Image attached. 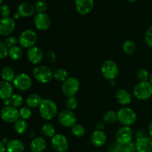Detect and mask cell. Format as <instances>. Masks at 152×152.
<instances>
[{"instance_id": "obj_38", "label": "cell", "mask_w": 152, "mask_h": 152, "mask_svg": "<svg viewBox=\"0 0 152 152\" xmlns=\"http://www.w3.org/2000/svg\"><path fill=\"white\" fill-rule=\"evenodd\" d=\"M18 42H19V39H17L16 37H13V36H8L6 37L5 40H4V44L8 48L16 46Z\"/></svg>"}, {"instance_id": "obj_16", "label": "cell", "mask_w": 152, "mask_h": 152, "mask_svg": "<svg viewBox=\"0 0 152 152\" xmlns=\"http://www.w3.org/2000/svg\"><path fill=\"white\" fill-rule=\"evenodd\" d=\"M135 145L137 152H152V138L150 137L137 138Z\"/></svg>"}, {"instance_id": "obj_6", "label": "cell", "mask_w": 152, "mask_h": 152, "mask_svg": "<svg viewBox=\"0 0 152 152\" xmlns=\"http://www.w3.org/2000/svg\"><path fill=\"white\" fill-rule=\"evenodd\" d=\"M80 88V83L76 77H68L62 85V91L64 95L68 96H74L78 93Z\"/></svg>"}, {"instance_id": "obj_50", "label": "cell", "mask_w": 152, "mask_h": 152, "mask_svg": "<svg viewBox=\"0 0 152 152\" xmlns=\"http://www.w3.org/2000/svg\"><path fill=\"white\" fill-rule=\"evenodd\" d=\"M19 17H20V15H19V13H15V14H14V19H19Z\"/></svg>"}, {"instance_id": "obj_53", "label": "cell", "mask_w": 152, "mask_h": 152, "mask_svg": "<svg viewBox=\"0 0 152 152\" xmlns=\"http://www.w3.org/2000/svg\"><path fill=\"white\" fill-rule=\"evenodd\" d=\"M3 2V0H0V4H1V3Z\"/></svg>"}, {"instance_id": "obj_18", "label": "cell", "mask_w": 152, "mask_h": 152, "mask_svg": "<svg viewBox=\"0 0 152 152\" xmlns=\"http://www.w3.org/2000/svg\"><path fill=\"white\" fill-rule=\"evenodd\" d=\"M106 134L103 131L95 130L91 136V142L92 145L97 148L103 146L106 142Z\"/></svg>"}, {"instance_id": "obj_44", "label": "cell", "mask_w": 152, "mask_h": 152, "mask_svg": "<svg viewBox=\"0 0 152 152\" xmlns=\"http://www.w3.org/2000/svg\"><path fill=\"white\" fill-rule=\"evenodd\" d=\"M96 130L99 131H102L104 129H105V123H102V122H98L97 123L95 126Z\"/></svg>"}, {"instance_id": "obj_9", "label": "cell", "mask_w": 152, "mask_h": 152, "mask_svg": "<svg viewBox=\"0 0 152 152\" xmlns=\"http://www.w3.org/2000/svg\"><path fill=\"white\" fill-rule=\"evenodd\" d=\"M32 83V79L28 74L25 73H21L16 75L13 81V86L17 90L21 91H26L31 88Z\"/></svg>"}, {"instance_id": "obj_39", "label": "cell", "mask_w": 152, "mask_h": 152, "mask_svg": "<svg viewBox=\"0 0 152 152\" xmlns=\"http://www.w3.org/2000/svg\"><path fill=\"white\" fill-rule=\"evenodd\" d=\"M145 41L147 45L152 48V25L148 27L145 31Z\"/></svg>"}, {"instance_id": "obj_17", "label": "cell", "mask_w": 152, "mask_h": 152, "mask_svg": "<svg viewBox=\"0 0 152 152\" xmlns=\"http://www.w3.org/2000/svg\"><path fill=\"white\" fill-rule=\"evenodd\" d=\"M75 6L80 14L87 15L93 10L94 0H75Z\"/></svg>"}, {"instance_id": "obj_4", "label": "cell", "mask_w": 152, "mask_h": 152, "mask_svg": "<svg viewBox=\"0 0 152 152\" xmlns=\"http://www.w3.org/2000/svg\"><path fill=\"white\" fill-rule=\"evenodd\" d=\"M33 77L39 83L45 84L51 81L53 77V73L46 65H37L33 70Z\"/></svg>"}, {"instance_id": "obj_29", "label": "cell", "mask_w": 152, "mask_h": 152, "mask_svg": "<svg viewBox=\"0 0 152 152\" xmlns=\"http://www.w3.org/2000/svg\"><path fill=\"white\" fill-rule=\"evenodd\" d=\"M68 77V71L64 68H58L53 72V78L59 82L64 83Z\"/></svg>"}, {"instance_id": "obj_52", "label": "cell", "mask_w": 152, "mask_h": 152, "mask_svg": "<svg viewBox=\"0 0 152 152\" xmlns=\"http://www.w3.org/2000/svg\"><path fill=\"white\" fill-rule=\"evenodd\" d=\"M127 1H130V2H135V1H138V0H127Z\"/></svg>"}, {"instance_id": "obj_20", "label": "cell", "mask_w": 152, "mask_h": 152, "mask_svg": "<svg viewBox=\"0 0 152 152\" xmlns=\"http://www.w3.org/2000/svg\"><path fill=\"white\" fill-rule=\"evenodd\" d=\"M115 99L119 104L128 105L132 102V94L126 89H119L115 94Z\"/></svg>"}, {"instance_id": "obj_41", "label": "cell", "mask_w": 152, "mask_h": 152, "mask_svg": "<svg viewBox=\"0 0 152 152\" xmlns=\"http://www.w3.org/2000/svg\"><path fill=\"white\" fill-rule=\"evenodd\" d=\"M9 48L5 45V44L0 42V60L4 59L8 56Z\"/></svg>"}, {"instance_id": "obj_5", "label": "cell", "mask_w": 152, "mask_h": 152, "mask_svg": "<svg viewBox=\"0 0 152 152\" xmlns=\"http://www.w3.org/2000/svg\"><path fill=\"white\" fill-rule=\"evenodd\" d=\"M120 69L118 65L112 60L105 61L101 66V73L106 80H114L119 75Z\"/></svg>"}, {"instance_id": "obj_3", "label": "cell", "mask_w": 152, "mask_h": 152, "mask_svg": "<svg viewBox=\"0 0 152 152\" xmlns=\"http://www.w3.org/2000/svg\"><path fill=\"white\" fill-rule=\"evenodd\" d=\"M133 94L139 100H147L152 96V85L149 82H139L134 87Z\"/></svg>"}, {"instance_id": "obj_43", "label": "cell", "mask_w": 152, "mask_h": 152, "mask_svg": "<svg viewBox=\"0 0 152 152\" xmlns=\"http://www.w3.org/2000/svg\"><path fill=\"white\" fill-rule=\"evenodd\" d=\"M122 145H120L118 142H113L110 143V145L108 147V152H120V149L122 148Z\"/></svg>"}, {"instance_id": "obj_48", "label": "cell", "mask_w": 152, "mask_h": 152, "mask_svg": "<svg viewBox=\"0 0 152 152\" xmlns=\"http://www.w3.org/2000/svg\"><path fill=\"white\" fill-rule=\"evenodd\" d=\"M6 146L2 142H0V152H5Z\"/></svg>"}, {"instance_id": "obj_51", "label": "cell", "mask_w": 152, "mask_h": 152, "mask_svg": "<svg viewBox=\"0 0 152 152\" xmlns=\"http://www.w3.org/2000/svg\"><path fill=\"white\" fill-rule=\"evenodd\" d=\"M148 82H149V83L152 85V73H151V74H150L149 79H148Z\"/></svg>"}, {"instance_id": "obj_10", "label": "cell", "mask_w": 152, "mask_h": 152, "mask_svg": "<svg viewBox=\"0 0 152 152\" xmlns=\"http://www.w3.org/2000/svg\"><path fill=\"white\" fill-rule=\"evenodd\" d=\"M0 116L3 121L7 123H14L19 118V111L12 105L4 106L0 112Z\"/></svg>"}, {"instance_id": "obj_13", "label": "cell", "mask_w": 152, "mask_h": 152, "mask_svg": "<svg viewBox=\"0 0 152 152\" xmlns=\"http://www.w3.org/2000/svg\"><path fill=\"white\" fill-rule=\"evenodd\" d=\"M16 23L13 18L4 17L0 19V35L8 37L14 31Z\"/></svg>"}, {"instance_id": "obj_24", "label": "cell", "mask_w": 152, "mask_h": 152, "mask_svg": "<svg viewBox=\"0 0 152 152\" xmlns=\"http://www.w3.org/2000/svg\"><path fill=\"white\" fill-rule=\"evenodd\" d=\"M42 101V99L37 94H31L29 96H27L26 99H25L27 106L29 107L30 108L39 107Z\"/></svg>"}, {"instance_id": "obj_45", "label": "cell", "mask_w": 152, "mask_h": 152, "mask_svg": "<svg viewBox=\"0 0 152 152\" xmlns=\"http://www.w3.org/2000/svg\"><path fill=\"white\" fill-rule=\"evenodd\" d=\"M127 146L133 152L136 151V145H135V142H134L133 141L132 142H130L129 145H127Z\"/></svg>"}, {"instance_id": "obj_23", "label": "cell", "mask_w": 152, "mask_h": 152, "mask_svg": "<svg viewBox=\"0 0 152 152\" xmlns=\"http://www.w3.org/2000/svg\"><path fill=\"white\" fill-rule=\"evenodd\" d=\"M6 151L7 152H23L25 151V145L19 140H12L6 145Z\"/></svg>"}, {"instance_id": "obj_30", "label": "cell", "mask_w": 152, "mask_h": 152, "mask_svg": "<svg viewBox=\"0 0 152 152\" xmlns=\"http://www.w3.org/2000/svg\"><path fill=\"white\" fill-rule=\"evenodd\" d=\"M41 132L44 136L47 137L52 138L56 133H55V129L50 123H45L42 125L41 128Z\"/></svg>"}, {"instance_id": "obj_31", "label": "cell", "mask_w": 152, "mask_h": 152, "mask_svg": "<svg viewBox=\"0 0 152 152\" xmlns=\"http://www.w3.org/2000/svg\"><path fill=\"white\" fill-rule=\"evenodd\" d=\"M123 49L126 54L132 55L134 53L135 50H136V44L132 40L127 39L123 43Z\"/></svg>"}, {"instance_id": "obj_11", "label": "cell", "mask_w": 152, "mask_h": 152, "mask_svg": "<svg viewBox=\"0 0 152 152\" xmlns=\"http://www.w3.org/2000/svg\"><path fill=\"white\" fill-rule=\"evenodd\" d=\"M59 123L65 128H72L77 123V116L72 111L63 110L58 115Z\"/></svg>"}, {"instance_id": "obj_32", "label": "cell", "mask_w": 152, "mask_h": 152, "mask_svg": "<svg viewBox=\"0 0 152 152\" xmlns=\"http://www.w3.org/2000/svg\"><path fill=\"white\" fill-rule=\"evenodd\" d=\"M65 104L67 109L73 111L75 109H77V107H78V99H77V98L75 96H68V97L66 98V99H65Z\"/></svg>"}, {"instance_id": "obj_14", "label": "cell", "mask_w": 152, "mask_h": 152, "mask_svg": "<svg viewBox=\"0 0 152 152\" xmlns=\"http://www.w3.org/2000/svg\"><path fill=\"white\" fill-rule=\"evenodd\" d=\"M34 25L39 31H47L51 25V19L46 13H37L34 17Z\"/></svg>"}, {"instance_id": "obj_2", "label": "cell", "mask_w": 152, "mask_h": 152, "mask_svg": "<svg viewBox=\"0 0 152 152\" xmlns=\"http://www.w3.org/2000/svg\"><path fill=\"white\" fill-rule=\"evenodd\" d=\"M117 121L123 125V126H133L137 121L136 112L132 108L129 107H123L117 112Z\"/></svg>"}, {"instance_id": "obj_22", "label": "cell", "mask_w": 152, "mask_h": 152, "mask_svg": "<svg viewBox=\"0 0 152 152\" xmlns=\"http://www.w3.org/2000/svg\"><path fill=\"white\" fill-rule=\"evenodd\" d=\"M47 146L45 140L42 137H37L32 140L30 145L31 152H43Z\"/></svg>"}, {"instance_id": "obj_49", "label": "cell", "mask_w": 152, "mask_h": 152, "mask_svg": "<svg viewBox=\"0 0 152 152\" xmlns=\"http://www.w3.org/2000/svg\"><path fill=\"white\" fill-rule=\"evenodd\" d=\"M36 132H34V130H31V132H30V137L33 138V139H34V138L36 137Z\"/></svg>"}, {"instance_id": "obj_36", "label": "cell", "mask_w": 152, "mask_h": 152, "mask_svg": "<svg viewBox=\"0 0 152 152\" xmlns=\"http://www.w3.org/2000/svg\"><path fill=\"white\" fill-rule=\"evenodd\" d=\"M34 7L35 11H37V13H45L48 9V4L44 0H37L34 4Z\"/></svg>"}, {"instance_id": "obj_27", "label": "cell", "mask_w": 152, "mask_h": 152, "mask_svg": "<svg viewBox=\"0 0 152 152\" xmlns=\"http://www.w3.org/2000/svg\"><path fill=\"white\" fill-rule=\"evenodd\" d=\"M23 55V52H22V49L19 46H14L10 48H9L8 50V56H10V59L12 60L17 61L19 60L22 57Z\"/></svg>"}, {"instance_id": "obj_12", "label": "cell", "mask_w": 152, "mask_h": 152, "mask_svg": "<svg viewBox=\"0 0 152 152\" xmlns=\"http://www.w3.org/2000/svg\"><path fill=\"white\" fill-rule=\"evenodd\" d=\"M51 146L56 152H65L68 148V140L62 134H56L51 138Z\"/></svg>"}, {"instance_id": "obj_19", "label": "cell", "mask_w": 152, "mask_h": 152, "mask_svg": "<svg viewBox=\"0 0 152 152\" xmlns=\"http://www.w3.org/2000/svg\"><path fill=\"white\" fill-rule=\"evenodd\" d=\"M13 94V86L4 80L0 81V99H9Z\"/></svg>"}, {"instance_id": "obj_28", "label": "cell", "mask_w": 152, "mask_h": 152, "mask_svg": "<svg viewBox=\"0 0 152 152\" xmlns=\"http://www.w3.org/2000/svg\"><path fill=\"white\" fill-rule=\"evenodd\" d=\"M117 121V112L108 110L103 116V122L106 124H114Z\"/></svg>"}, {"instance_id": "obj_47", "label": "cell", "mask_w": 152, "mask_h": 152, "mask_svg": "<svg viewBox=\"0 0 152 152\" xmlns=\"http://www.w3.org/2000/svg\"><path fill=\"white\" fill-rule=\"evenodd\" d=\"M148 134H149L150 137L152 138V121L149 123V125H148Z\"/></svg>"}, {"instance_id": "obj_7", "label": "cell", "mask_w": 152, "mask_h": 152, "mask_svg": "<svg viewBox=\"0 0 152 152\" xmlns=\"http://www.w3.org/2000/svg\"><path fill=\"white\" fill-rule=\"evenodd\" d=\"M134 133L129 126H123L117 131L115 134V141L122 146H126L132 142Z\"/></svg>"}, {"instance_id": "obj_15", "label": "cell", "mask_w": 152, "mask_h": 152, "mask_svg": "<svg viewBox=\"0 0 152 152\" xmlns=\"http://www.w3.org/2000/svg\"><path fill=\"white\" fill-rule=\"evenodd\" d=\"M42 50L37 46L30 48L27 51V57L28 61L34 65H38L44 59Z\"/></svg>"}, {"instance_id": "obj_35", "label": "cell", "mask_w": 152, "mask_h": 152, "mask_svg": "<svg viewBox=\"0 0 152 152\" xmlns=\"http://www.w3.org/2000/svg\"><path fill=\"white\" fill-rule=\"evenodd\" d=\"M149 73L145 68H141L137 72L136 77L139 82H148L149 79Z\"/></svg>"}, {"instance_id": "obj_42", "label": "cell", "mask_w": 152, "mask_h": 152, "mask_svg": "<svg viewBox=\"0 0 152 152\" xmlns=\"http://www.w3.org/2000/svg\"><path fill=\"white\" fill-rule=\"evenodd\" d=\"M10 13V9L7 4H3L0 6V15L2 18L8 17Z\"/></svg>"}, {"instance_id": "obj_8", "label": "cell", "mask_w": 152, "mask_h": 152, "mask_svg": "<svg viewBox=\"0 0 152 152\" xmlns=\"http://www.w3.org/2000/svg\"><path fill=\"white\" fill-rule=\"evenodd\" d=\"M37 41V35L34 31L31 29L25 30L21 33L19 37V43L21 47L29 49L35 46Z\"/></svg>"}, {"instance_id": "obj_21", "label": "cell", "mask_w": 152, "mask_h": 152, "mask_svg": "<svg viewBox=\"0 0 152 152\" xmlns=\"http://www.w3.org/2000/svg\"><path fill=\"white\" fill-rule=\"evenodd\" d=\"M35 12V7L34 4L29 2L21 3L18 7L17 13L20 15V16L23 17H30L33 16Z\"/></svg>"}, {"instance_id": "obj_37", "label": "cell", "mask_w": 152, "mask_h": 152, "mask_svg": "<svg viewBox=\"0 0 152 152\" xmlns=\"http://www.w3.org/2000/svg\"><path fill=\"white\" fill-rule=\"evenodd\" d=\"M19 118L22 119V120H27L28 119L31 118V115H32V111L31 109L28 106L22 107L19 110Z\"/></svg>"}, {"instance_id": "obj_26", "label": "cell", "mask_w": 152, "mask_h": 152, "mask_svg": "<svg viewBox=\"0 0 152 152\" xmlns=\"http://www.w3.org/2000/svg\"><path fill=\"white\" fill-rule=\"evenodd\" d=\"M28 125L27 120L19 119L14 123V130L19 134H23L28 131Z\"/></svg>"}, {"instance_id": "obj_1", "label": "cell", "mask_w": 152, "mask_h": 152, "mask_svg": "<svg viewBox=\"0 0 152 152\" xmlns=\"http://www.w3.org/2000/svg\"><path fill=\"white\" fill-rule=\"evenodd\" d=\"M39 111L42 118L45 120H51L57 115L58 108L55 102L52 99H42L39 107Z\"/></svg>"}, {"instance_id": "obj_34", "label": "cell", "mask_w": 152, "mask_h": 152, "mask_svg": "<svg viewBox=\"0 0 152 152\" xmlns=\"http://www.w3.org/2000/svg\"><path fill=\"white\" fill-rule=\"evenodd\" d=\"M71 132L77 137H82L86 134V129L83 125L77 123L71 128Z\"/></svg>"}, {"instance_id": "obj_25", "label": "cell", "mask_w": 152, "mask_h": 152, "mask_svg": "<svg viewBox=\"0 0 152 152\" xmlns=\"http://www.w3.org/2000/svg\"><path fill=\"white\" fill-rule=\"evenodd\" d=\"M0 74H1V77L2 78V80L9 82V83L13 82L15 77H16V74H15V72L13 68L8 66L3 67L1 68Z\"/></svg>"}, {"instance_id": "obj_33", "label": "cell", "mask_w": 152, "mask_h": 152, "mask_svg": "<svg viewBox=\"0 0 152 152\" xmlns=\"http://www.w3.org/2000/svg\"><path fill=\"white\" fill-rule=\"evenodd\" d=\"M10 105L16 108L22 106L24 102L23 97L20 94H13L10 97Z\"/></svg>"}, {"instance_id": "obj_40", "label": "cell", "mask_w": 152, "mask_h": 152, "mask_svg": "<svg viewBox=\"0 0 152 152\" xmlns=\"http://www.w3.org/2000/svg\"><path fill=\"white\" fill-rule=\"evenodd\" d=\"M44 58L45 59V61L48 63H54L56 60V55L52 50H48L46 52V54L45 55Z\"/></svg>"}, {"instance_id": "obj_46", "label": "cell", "mask_w": 152, "mask_h": 152, "mask_svg": "<svg viewBox=\"0 0 152 152\" xmlns=\"http://www.w3.org/2000/svg\"><path fill=\"white\" fill-rule=\"evenodd\" d=\"M120 152H133V151H132V150H131L130 148L127 146V145H126V146L122 147Z\"/></svg>"}]
</instances>
